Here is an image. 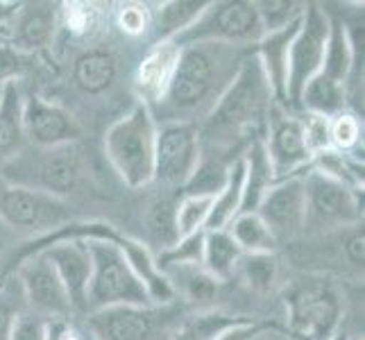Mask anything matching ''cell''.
<instances>
[{
    "label": "cell",
    "instance_id": "cell-39",
    "mask_svg": "<svg viewBox=\"0 0 365 340\" xmlns=\"http://www.w3.org/2000/svg\"><path fill=\"white\" fill-rule=\"evenodd\" d=\"M341 249L345 254V261L351 268L361 270L365 261V236H363V225H351L345 227V236L341 232Z\"/></svg>",
    "mask_w": 365,
    "mask_h": 340
},
{
    "label": "cell",
    "instance_id": "cell-27",
    "mask_svg": "<svg viewBox=\"0 0 365 340\" xmlns=\"http://www.w3.org/2000/svg\"><path fill=\"white\" fill-rule=\"evenodd\" d=\"M297 105L307 113H316V116L334 118L338 113L345 111L347 105V86L338 84L329 78L318 73L316 78L309 80V84L302 89Z\"/></svg>",
    "mask_w": 365,
    "mask_h": 340
},
{
    "label": "cell",
    "instance_id": "cell-34",
    "mask_svg": "<svg viewBox=\"0 0 365 340\" xmlns=\"http://www.w3.org/2000/svg\"><path fill=\"white\" fill-rule=\"evenodd\" d=\"M329 132H331V148L338 153H349L351 148H356L361 141V120L354 113H338L329 123Z\"/></svg>",
    "mask_w": 365,
    "mask_h": 340
},
{
    "label": "cell",
    "instance_id": "cell-18",
    "mask_svg": "<svg viewBox=\"0 0 365 340\" xmlns=\"http://www.w3.org/2000/svg\"><path fill=\"white\" fill-rule=\"evenodd\" d=\"M57 5L53 3H23L11 28V46L23 53H32L48 46L57 28Z\"/></svg>",
    "mask_w": 365,
    "mask_h": 340
},
{
    "label": "cell",
    "instance_id": "cell-1",
    "mask_svg": "<svg viewBox=\"0 0 365 340\" xmlns=\"http://www.w3.org/2000/svg\"><path fill=\"white\" fill-rule=\"evenodd\" d=\"M272 107V89L259 57L252 50L200 125L202 153L234 157L232 153L243 143L250 145L255 138H261L259 132L263 125H268Z\"/></svg>",
    "mask_w": 365,
    "mask_h": 340
},
{
    "label": "cell",
    "instance_id": "cell-4",
    "mask_svg": "<svg viewBox=\"0 0 365 340\" xmlns=\"http://www.w3.org/2000/svg\"><path fill=\"white\" fill-rule=\"evenodd\" d=\"M84 175V161L78 143L57 148H34L0 163V180L53 197L73 193Z\"/></svg>",
    "mask_w": 365,
    "mask_h": 340
},
{
    "label": "cell",
    "instance_id": "cell-13",
    "mask_svg": "<svg viewBox=\"0 0 365 340\" xmlns=\"http://www.w3.org/2000/svg\"><path fill=\"white\" fill-rule=\"evenodd\" d=\"M16 282L21 286L25 304L36 316L64 320L73 313L66 288L59 282L53 263L43 254H32L21 261L16 268Z\"/></svg>",
    "mask_w": 365,
    "mask_h": 340
},
{
    "label": "cell",
    "instance_id": "cell-12",
    "mask_svg": "<svg viewBox=\"0 0 365 340\" xmlns=\"http://www.w3.org/2000/svg\"><path fill=\"white\" fill-rule=\"evenodd\" d=\"M0 216L19 230H43L46 234L71 222V207L61 197H53L23 186H0Z\"/></svg>",
    "mask_w": 365,
    "mask_h": 340
},
{
    "label": "cell",
    "instance_id": "cell-11",
    "mask_svg": "<svg viewBox=\"0 0 365 340\" xmlns=\"http://www.w3.org/2000/svg\"><path fill=\"white\" fill-rule=\"evenodd\" d=\"M202 157L200 123L170 120L157 128L155 141V182L186 186Z\"/></svg>",
    "mask_w": 365,
    "mask_h": 340
},
{
    "label": "cell",
    "instance_id": "cell-19",
    "mask_svg": "<svg viewBox=\"0 0 365 340\" xmlns=\"http://www.w3.org/2000/svg\"><path fill=\"white\" fill-rule=\"evenodd\" d=\"M299 21H295L293 25H288V28H284L279 32L263 34V39L252 48L261 61V68H263V73H266L268 84H270L277 103H286L288 53H291V43H293V36L299 28Z\"/></svg>",
    "mask_w": 365,
    "mask_h": 340
},
{
    "label": "cell",
    "instance_id": "cell-17",
    "mask_svg": "<svg viewBox=\"0 0 365 340\" xmlns=\"http://www.w3.org/2000/svg\"><path fill=\"white\" fill-rule=\"evenodd\" d=\"M182 53V46L175 41H157L148 50V55L136 68V91L138 100L153 109L157 103H161L166 93L170 78L178 66V59Z\"/></svg>",
    "mask_w": 365,
    "mask_h": 340
},
{
    "label": "cell",
    "instance_id": "cell-20",
    "mask_svg": "<svg viewBox=\"0 0 365 340\" xmlns=\"http://www.w3.org/2000/svg\"><path fill=\"white\" fill-rule=\"evenodd\" d=\"M23 105L25 98L16 80H5L0 84V163L23 150Z\"/></svg>",
    "mask_w": 365,
    "mask_h": 340
},
{
    "label": "cell",
    "instance_id": "cell-3",
    "mask_svg": "<svg viewBox=\"0 0 365 340\" xmlns=\"http://www.w3.org/2000/svg\"><path fill=\"white\" fill-rule=\"evenodd\" d=\"M155 113L141 100L105 132V155L130 188H145L155 182Z\"/></svg>",
    "mask_w": 365,
    "mask_h": 340
},
{
    "label": "cell",
    "instance_id": "cell-24",
    "mask_svg": "<svg viewBox=\"0 0 365 340\" xmlns=\"http://www.w3.org/2000/svg\"><path fill=\"white\" fill-rule=\"evenodd\" d=\"M161 272L170 282L175 297H184V302H191V304H205L213 299L220 286V282L213 279L202 268V263H180V266L161 268Z\"/></svg>",
    "mask_w": 365,
    "mask_h": 340
},
{
    "label": "cell",
    "instance_id": "cell-31",
    "mask_svg": "<svg viewBox=\"0 0 365 340\" xmlns=\"http://www.w3.org/2000/svg\"><path fill=\"white\" fill-rule=\"evenodd\" d=\"M175 207H178L175 200L159 197L145 211V230L150 238H153V243L161 247V252L170 249L180 241L178 227H175Z\"/></svg>",
    "mask_w": 365,
    "mask_h": 340
},
{
    "label": "cell",
    "instance_id": "cell-5",
    "mask_svg": "<svg viewBox=\"0 0 365 340\" xmlns=\"http://www.w3.org/2000/svg\"><path fill=\"white\" fill-rule=\"evenodd\" d=\"M91 254V279L86 293V313L103 311L111 306H145L153 304L143 282L132 270L120 245L128 236L118 241L105 238H84Z\"/></svg>",
    "mask_w": 365,
    "mask_h": 340
},
{
    "label": "cell",
    "instance_id": "cell-38",
    "mask_svg": "<svg viewBox=\"0 0 365 340\" xmlns=\"http://www.w3.org/2000/svg\"><path fill=\"white\" fill-rule=\"evenodd\" d=\"M7 340H48V320L36 313H21Z\"/></svg>",
    "mask_w": 365,
    "mask_h": 340
},
{
    "label": "cell",
    "instance_id": "cell-25",
    "mask_svg": "<svg viewBox=\"0 0 365 340\" xmlns=\"http://www.w3.org/2000/svg\"><path fill=\"white\" fill-rule=\"evenodd\" d=\"M207 7V0H173V3H163L157 16H153V23H150V28H155V43L178 39L182 32H186L205 14Z\"/></svg>",
    "mask_w": 365,
    "mask_h": 340
},
{
    "label": "cell",
    "instance_id": "cell-30",
    "mask_svg": "<svg viewBox=\"0 0 365 340\" xmlns=\"http://www.w3.org/2000/svg\"><path fill=\"white\" fill-rule=\"evenodd\" d=\"M230 236L234 243L241 247L243 254H252V252H274V236L270 230L259 218V213H238V216L227 227Z\"/></svg>",
    "mask_w": 365,
    "mask_h": 340
},
{
    "label": "cell",
    "instance_id": "cell-42",
    "mask_svg": "<svg viewBox=\"0 0 365 340\" xmlns=\"http://www.w3.org/2000/svg\"><path fill=\"white\" fill-rule=\"evenodd\" d=\"M21 5L23 3H7V0H0V28H7V25L14 21Z\"/></svg>",
    "mask_w": 365,
    "mask_h": 340
},
{
    "label": "cell",
    "instance_id": "cell-35",
    "mask_svg": "<svg viewBox=\"0 0 365 340\" xmlns=\"http://www.w3.org/2000/svg\"><path fill=\"white\" fill-rule=\"evenodd\" d=\"M23 293L16 282V277L7 286L0 288V340H7L11 326H14L16 318L23 313Z\"/></svg>",
    "mask_w": 365,
    "mask_h": 340
},
{
    "label": "cell",
    "instance_id": "cell-22",
    "mask_svg": "<svg viewBox=\"0 0 365 340\" xmlns=\"http://www.w3.org/2000/svg\"><path fill=\"white\" fill-rule=\"evenodd\" d=\"M116 75H118V61L109 50L103 48L84 50L73 64V82L89 96L105 93L116 82Z\"/></svg>",
    "mask_w": 365,
    "mask_h": 340
},
{
    "label": "cell",
    "instance_id": "cell-26",
    "mask_svg": "<svg viewBox=\"0 0 365 340\" xmlns=\"http://www.w3.org/2000/svg\"><path fill=\"white\" fill-rule=\"evenodd\" d=\"M354 68H356V46L351 41L347 25L331 19L329 43H327V55L320 73L324 78L347 86Z\"/></svg>",
    "mask_w": 365,
    "mask_h": 340
},
{
    "label": "cell",
    "instance_id": "cell-32",
    "mask_svg": "<svg viewBox=\"0 0 365 340\" xmlns=\"http://www.w3.org/2000/svg\"><path fill=\"white\" fill-rule=\"evenodd\" d=\"M211 205H213V195L184 193V197L178 202V207H175V227H178V236L186 238V236L205 232Z\"/></svg>",
    "mask_w": 365,
    "mask_h": 340
},
{
    "label": "cell",
    "instance_id": "cell-28",
    "mask_svg": "<svg viewBox=\"0 0 365 340\" xmlns=\"http://www.w3.org/2000/svg\"><path fill=\"white\" fill-rule=\"evenodd\" d=\"M241 247L234 243L227 230L220 232H205V245H202V268L213 277L216 282H230L238 259H241Z\"/></svg>",
    "mask_w": 365,
    "mask_h": 340
},
{
    "label": "cell",
    "instance_id": "cell-9",
    "mask_svg": "<svg viewBox=\"0 0 365 340\" xmlns=\"http://www.w3.org/2000/svg\"><path fill=\"white\" fill-rule=\"evenodd\" d=\"M331 32V16L318 5L307 3L299 28L293 36L288 53V75H286V103L297 105L302 89L322 71L327 43Z\"/></svg>",
    "mask_w": 365,
    "mask_h": 340
},
{
    "label": "cell",
    "instance_id": "cell-6",
    "mask_svg": "<svg viewBox=\"0 0 365 340\" xmlns=\"http://www.w3.org/2000/svg\"><path fill=\"white\" fill-rule=\"evenodd\" d=\"M188 320L186 304L111 306L93 311L86 318L93 340H175Z\"/></svg>",
    "mask_w": 365,
    "mask_h": 340
},
{
    "label": "cell",
    "instance_id": "cell-8",
    "mask_svg": "<svg viewBox=\"0 0 365 340\" xmlns=\"http://www.w3.org/2000/svg\"><path fill=\"white\" fill-rule=\"evenodd\" d=\"M263 34L266 32H263L255 3H250V0H227V3H209L205 14L173 41L178 46L227 43L255 48L263 39Z\"/></svg>",
    "mask_w": 365,
    "mask_h": 340
},
{
    "label": "cell",
    "instance_id": "cell-14",
    "mask_svg": "<svg viewBox=\"0 0 365 340\" xmlns=\"http://www.w3.org/2000/svg\"><path fill=\"white\" fill-rule=\"evenodd\" d=\"M263 148H266L277 182L304 175L311 168L313 155L307 148L304 128H302V118L297 116H288V113H282L272 107L268 118V136L263 138Z\"/></svg>",
    "mask_w": 365,
    "mask_h": 340
},
{
    "label": "cell",
    "instance_id": "cell-7",
    "mask_svg": "<svg viewBox=\"0 0 365 340\" xmlns=\"http://www.w3.org/2000/svg\"><path fill=\"white\" fill-rule=\"evenodd\" d=\"M286 331L297 340H329L343 320V299L324 279L297 282L286 293Z\"/></svg>",
    "mask_w": 365,
    "mask_h": 340
},
{
    "label": "cell",
    "instance_id": "cell-21",
    "mask_svg": "<svg viewBox=\"0 0 365 340\" xmlns=\"http://www.w3.org/2000/svg\"><path fill=\"white\" fill-rule=\"evenodd\" d=\"M243 163H245V182H243V202L238 213H257L263 195L277 182L266 155V148H263V136L255 138L247 145V150L243 153Z\"/></svg>",
    "mask_w": 365,
    "mask_h": 340
},
{
    "label": "cell",
    "instance_id": "cell-10",
    "mask_svg": "<svg viewBox=\"0 0 365 340\" xmlns=\"http://www.w3.org/2000/svg\"><path fill=\"white\" fill-rule=\"evenodd\" d=\"M304 195H307V230L329 232L345 230L359 225L363 218V209L359 202V191L316 170L304 172Z\"/></svg>",
    "mask_w": 365,
    "mask_h": 340
},
{
    "label": "cell",
    "instance_id": "cell-2",
    "mask_svg": "<svg viewBox=\"0 0 365 340\" xmlns=\"http://www.w3.org/2000/svg\"><path fill=\"white\" fill-rule=\"evenodd\" d=\"M252 48L227 43H188L182 46L178 66L161 98V113L170 120H193L195 113L211 111L220 93L234 80L241 61Z\"/></svg>",
    "mask_w": 365,
    "mask_h": 340
},
{
    "label": "cell",
    "instance_id": "cell-15",
    "mask_svg": "<svg viewBox=\"0 0 365 340\" xmlns=\"http://www.w3.org/2000/svg\"><path fill=\"white\" fill-rule=\"evenodd\" d=\"M259 218L266 222L274 241H291L304 232L307 222V195L304 175L279 180L270 186L257 209Z\"/></svg>",
    "mask_w": 365,
    "mask_h": 340
},
{
    "label": "cell",
    "instance_id": "cell-33",
    "mask_svg": "<svg viewBox=\"0 0 365 340\" xmlns=\"http://www.w3.org/2000/svg\"><path fill=\"white\" fill-rule=\"evenodd\" d=\"M255 7L263 32L270 34L299 21L307 9V3H297V0H255Z\"/></svg>",
    "mask_w": 365,
    "mask_h": 340
},
{
    "label": "cell",
    "instance_id": "cell-41",
    "mask_svg": "<svg viewBox=\"0 0 365 340\" xmlns=\"http://www.w3.org/2000/svg\"><path fill=\"white\" fill-rule=\"evenodd\" d=\"M68 14V28L73 32H86L93 25V7L91 5H66Z\"/></svg>",
    "mask_w": 365,
    "mask_h": 340
},
{
    "label": "cell",
    "instance_id": "cell-37",
    "mask_svg": "<svg viewBox=\"0 0 365 340\" xmlns=\"http://www.w3.org/2000/svg\"><path fill=\"white\" fill-rule=\"evenodd\" d=\"M150 23H153V14H150V9L145 5L130 3L118 9V28L125 34L132 36L143 34L150 28Z\"/></svg>",
    "mask_w": 365,
    "mask_h": 340
},
{
    "label": "cell",
    "instance_id": "cell-29",
    "mask_svg": "<svg viewBox=\"0 0 365 340\" xmlns=\"http://www.w3.org/2000/svg\"><path fill=\"white\" fill-rule=\"evenodd\" d=\"M279 274V261L274 252H252V254H241L234 277H241L243 284L252 293L266 295L277 282Z\"/></svg>",
    "mask_w": 365,
    "mask_h": 340
},
{
    "label": "cell",
    "instance_id": "cell-16",
    "mask_svg": "<svg viewBox=\"0 0 365 340\" xmlns=\"http://www.w3.org/2000/svg\"><path fill=\"white\" fill-rule=\"evenodd\" d=\"M23 130L25 138L34 148H57L78 143L80 125L75 123L71 113L55 103L39 96L25 98L23 105Z\"/></svg>",
    "mask_w": 365,
    "mask_h": 340
},
{
    "label": "cell",
    "instance_id": "cell-36",
    "mask_svg": "<svg viewBox=\"0 0 365 340\" xmlns=\"http://www.w3.org/2000/svg\"><path fill=\"white\" fill-rule=\"evenodd\" d=\"M329 123H331V118L316 116V113H304V116H302V128H304V141H307V148H309V153L313 157L331 148Z\"/></svg>",
    "mask_w": 365,
    "mask_h": 340
},
{
    "label": "cell",
    "instance_id": "cell-23",
    "mask_svg": "<svg viewBox=\"0 0 365 340\" xmlns=\"http://www.w3.org/2000/svg\"><path fill=\"white\" fill-rule=\"evenodd\" d=\"M243 182H245V163L243 155H238L227 172L222 188L213 195V205L209 211V218L205 225V232H220L227 230L230 222L238 216L243 202Z\"/></svg>",
    "mask_w": 365,
    "mask_h": 340
},
{
    "label": "cell",
    "instance_id": "cell-40",
    "mask_svg": "<svg viewBox=\"0 0 365 340\" xmlns=\"http://www.w3.org/2000/svg\"><path fill=\"white\" fill-rule=\"evenodd\" d=\"M268 331H270V324L241 318V320H236L234 324H230L227 329L218 331L211 340H259L261 336H266Z\"/></svg>",
    "mask_w": 365,
    "mask_h": 340
},
{
    "label": "cell",
    "instance_id": "cell-43",
    "mask_svg": "<svg viewBox=\"0 0 365 340\" xmlns=\"http://www.w3.org/2000/svg\"><path fill=\"white\" fill-rule=\"evenodd\" d=\"M349 338V334H345V331H338V334H334L329 340H347Z\"/></svg>",
    "mask_w": 365,
    "mask_h": 340
},
{
    "label": "cell",
    "instance_id": "cell-44",
    "mask_svg": "<svg viewBox=\"0 0 365 340\" xmlns=\"http://www.w3.org/2000/svg\"><path fill=\"white\" fill-rule=\"evenodd\" d=\"M347 340H363V336H349Z\"/></svg>",
    "mask_w": 365,
    "mask_h": 340
}]
</instances>
